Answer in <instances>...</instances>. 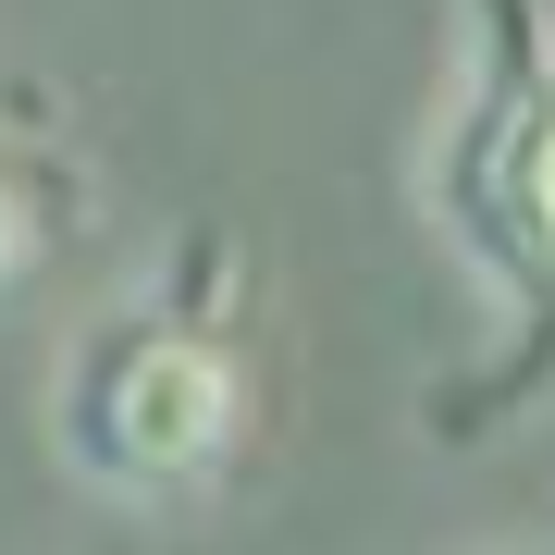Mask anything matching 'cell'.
Returning <instances> with one entry per match:
<instances>
[{
    "mask_svg": "<svg viewBox=\"0 0 555 555\" xmlns=\"http://www.w3.org/2000/svg\"><path fill=\"white\" fill-rule=\"evenodd\" d=\"M420 210L506 309V358L456 396L469 444L494 408L555 383V0H469V75L420 160Z\"/></svg>",
    "mask_w": 555,
    "mask_h": 555,
    "instance_id": "6da1fadb",
    "label": "cell"
},
{
    "mask_svg": "<svg viewBox=\"0 0 555 555\" xmlns=\"http://www.w3.org/2000/svg\"><path fill=\"white\" fill-rule=\"evenodd\" d=\"M222 247H185L149 297L100 309L50 371V444L87 494L112 506H185L210 481H235L259 433V371L247 334L210 309Z\"/></svg>",
    "mask_w": 555,
    "mask_h": 555,
    "instance_id": "7a4b0ae2",
    "label": "cell"
},
{
    "mask_svg": "<svg viewBox=\"0 0 555 555\" xmlns=\"http://www.w3.org/2000/svg\"><path fill=\"white\" fill-rule=\"evenodd\" d=\"M75 198H87V173L62 160V137H38V124L0 112V297L50 272V247H62V222H75Z\"/></svg>",
    "mask_w": 555,
    "mask_h": 555,
    "instance_id": "3957f363",
    "label": "cell"
},
{
    "mask_svg": "<svg viewBox=\"0 0 555 555\" xmlns=\"http://www.w3.org/2000/svg\"><path fill=\"white\" fill-rule=\"evenodd\" d=\"M531 555H555V543H531Z\"/></svg>",
    "mask_w": 555,
    "mask_h": 555,
    "instance_id": "277c9868",
    "label": "cell"
}]
</instances>
